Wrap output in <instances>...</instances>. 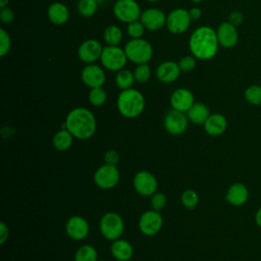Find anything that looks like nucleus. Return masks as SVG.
<instances>
[{
  "label": "nucleus",
  "instance_id": "35",
  "mask_svg": "<svg viewBox=\"0 0 261 261\" xmlns=\"http://www.w3.org/2000/svg\"><path fill=\"white\" fill-rule=\"evenodd\" d=\"M166 203H167V198L161 192H156L151 196L150 206H151V209L153 210L161 211L166 206Z\"/></svg>",
  "mask_w": 261,
  "mask_h": 261
},
{
  "label": "nucleus",
  "instance_id": "10",
  "mask_svg": "<svg viewBox=\"0 0 261 261\" xmlns=\"http://www.w3.org/2000/svg\"><path fill=\"white\" fill-rule=\"evenodd\" d=\"M189 118L186 112L170 109L163 118V126L165 130L172 136L182 135L189 126Z\"/></svg>",
  "mask_w": 261,
  "mask_h": 261
},
{
  "label": "nucleus",
  "instance_id": "24",
  "mask_svg": "<svg viewBox=\"0 0 261 261\" xmlns=\"http://www.w3.org/2000/svg\"><path fill=\"white\" fill-rule=\"evenodd\" d=\"M189 120L194 124H204L210 115L209 108L201 102H195L193 106L186 112Z\"/></svg>",
  "mask_w": 261,
  "mask_h": 261
},
{
  "label": "nucleus",
  "instance_id": "17",
  "mask_svg": "<svg viewBox=\"0 0 261 261\" xmlns=\"http://www.w3.org/2000/svg\"><path fill=\"white\" fill-rule=\"evenodd\" d=\"M170 105L172 109L187 112L195 103L193 93L186 88H178L170 95Z\"/></svg>",
  "mask_w": 261,
  "mask_h": 261
},
{
  "label": "nucleus",
  "instance_id": "18",
  "mask_svg": "<svg viewBox=\"0 0 261 261\" xmlns=\"http://www.w3.org/2000/svg\"><path fill=\"white\" fill-rule=\"evenodd\" d=\"M180 71L181 70L177 62L167 60L158 65L156 69V76L158 81L163 84H171L178 79Z\"/></svg>",
  "mask_w": 261,
  "mask_h": 261
},
{
  "label": "nucleus",
  "instance_id": "9",
  "mask_svg": "<svg viewBox=\"0 0 261 261\" xmlns=\"http://www.w3.org/2000/svg\"><path fill=\"white\" fill-rule=\"evenodd\" d=\"M138 226L144 236H156L163 226V217L160 211L150 209L143 212L139 218Z\"/></svg>",
  "mask_w": 261,
  "mask_h": 261
},
{
  "label": "nucleus",
  "instance_id": "29",
  "mask_svg": "<svg viewBox=\"0 0 261 261\" xmlns=\"http://www.w3.org/2000/svg\"><path fill=\"white\" fill-rule=\"evenodd\" d=\"M76 10L83 17H92L98 10L97 0H79Z\"/></svg>",
  "mask_w": 261,
  "mask_h": 261
},
{
  "label": "nucleus",
  "instance_id": "45",
  "mask_svg": "<svg viewBox=\"0 0 261 261\" xmlns=\"http://www.w3.org/2000/svg\"><path fill=\"white\" fill-rule=\"evenodd\" d=\"M192 2H195V3H199V2H202L203 0H191Z\"/></svg>",
  "mask_w": 261,
  "mask_h": 261
},
{
  "label": "nucleus",
  "instance_id": "11",
  "mask_svg": "<svg viewBox=\"0 0 261 261\" xmlns=\"http://www.w3.org/2000/svg\"><path fill=\"white\" fill-rule=\"evenodd\" d=\"M135 191L143 197H151L157 192L158 181L156 176L148 170L138 171L133 178Z\"/></svg>",
  "mask_w": 261,
  "mask_h": 261
},
{
  "label": "nucleus",
  "instance_id": "26",
  "mask_svg": "<svg viewBox=\"0 0 261 261\" xmlns=\"http://www.w3.org/2000/svg\"><path fill=\"white\" fill-rule=\"evenodd\" d=\"M98 252L92 245H83L74 253L73 261H97Z\"/></svg>",
  "mask_w": 261,
  "mask_h": 261
},
{
  "label": "nucleus",
  "instance_id": "36",
  "mask_svg": "<svg viewBox=\"0 0 261 261\" xmlns=\"http://www.w3.org/2000/svg\"><path fill=\"white\" fill-rule=\"evenodd\" d=\"M11 48V39L9 34L3 29H0V56L4 57Z\"/></svg>",
  "mask_w": 261,
  "mask_h": 261
},
{
  "label": "nucleus",
  "instance_id": "12",
  "mask_svg": "<svg viewBox=\"0 0 261 261\" xmlns=\"http://www.w3.org/2000/svg\"><path fill=\"white\" fill-rule=\"evenodd\" d=\"M191 16L185 8H175L166 16V28L173 35L184 34L191 24Z\"/></svg>",
  "mask_w": 261,
  "mask_h": 261
},
{
  "label": "nucleus",
  "instance_id": "2",
  "mask_svg": "<svg viewBox=\"0 0 261 261\" xmlns=\"http://www.w3.org/2000/svg\"><path fill=\"white\" fill-rule=\"evenodd\" d=\"M216 31L210 27L196 29L189 40V49L194 57L200 60H209L215 56L218 49Z\"/></svg>",
  "mask_w": 261,
  "mask_h": 261
},
{
  "label": "nucleus",
  "instance_id": "7",
  "mask_svg": "<svg viewBox=\"0 0 261 261\" xmlns=\"http://www.w3.org/2000/svg\"><path fill=\"white\" fill-rule=\"evenodd\" d=\"M94 184L102 190L115 188L120 180V172L116 165L102 164L94 172Z\"/></svg>",
  "mask_w": 261,
  "mask_h": 261
},
{
  "label": "nucleus",
  "instance_id": "32",
  "mask_svg": "<svg viewBox=\"0 0 261 261\" xmlns=\"http://www.w3.org/2000/svg\"><path fill=\"white\" fill-rule=\"evenodd\" d=\"M151 74H152L151 67L148 65V63L138 64V66L135 68V71H134L135 80L140 84L147 83L150 80Z\"/></svg>",
  "mask_w": 261,
  "mask_h": 261
},
{
  "label": "nucleus",
  "instance_id": "38",
  "mask_svg": "<svg viewBox=\"0 0 261 261\" xmlns=\"http://www.w3.org/2000/svg\"><path fill=\"white\" fill-rule=\"evenodd\" d=\"M14 17H15L14 11L11 8H9L8 6L0 9V21L3 24H5V25L10 24L14 20Z\"/></svg>",
  "mask_w": 261,
  "mask_h": 261
},
{
  "label": "nucleus",
  "instance_id": "23",
  "mask_svg": "<svg viewBox=\"0 0 261 261\" xmlns=\"http://www.w3.org/2000/svg\"><path fill=\"white\" fill-rule=\"evenodd\" d=\"M48 19L55 25H62L69 18V10L62 2H54L47 9Z\"/></svg>",
  "mask_w": 261,
  "mask_h": 261
},
{
  "label": "nucleus",
  "instance_id": "28",
  "mask_svg": "<svg viewBox=\"0 0 261 261\" xmlns=\"http://www.w3.org/2000/svg\"><path fill=\"white\" fill-rule=\"evenodd\" d=\"M114 81L116 86L122 91V90L130 89L136 80H135L134 72H132L126 68H122L116 72Z\"/></svg>",
  "mask_w": 261,
  "mask_h": 261
},
{
  "label": "nucleus",
  "instance_id": "44",
  "mask_svg": "<svg viewBox=\"0 0 261 261\" xmlns=\"http://www.w3.org/2000/svg\"><path fill=\"white\" fill-rule=\"evenodd\" d=\"M8 3H9V0H0V9L6 7Z\"/></svg>",
  "mask_w": 261,
  "mask_h": 261
},
{
  "label": "nucleus",
  "instance_id": "30",
  "mask_svg": "<svg viewBox=\"0 0 261 261\" xmlns=\"http://www.w3.org/2000/svg\"><path fill=\"white\" fill-rule=\"evenodd\" d=\"M180 202L186 209L193 210L199 204V195L195 190H192V189L185 190L180 195Z\"/></svg>",
  "mask_w": 261,
  "mask_h": 261
},
{
  "label": "nucleus",
  "instance_id": "8",
  "mask_svg": "<svg viewBox=\"0 0 261 261\" xmlns=\"http://www.w3.org/2000/svg\"><path fill=\"white\" fill-rule=\"evenodd\" d=\"M141 13V7L136 0H117L113 6L114 16L126 24L139 20Z\"/></svg>",
  "mask_w": 261,
  "mask_h": 261
},
{
  "label": "nucleus",
  "instance_id": "21",
  "mask_svg": "<svg viewBox=\"0 0 261 261\" xmlns=\"http://www.w3.org/2000/svg\"><path fill=\"white\" fill-rule=\"evenodd\" d=\"M204 130L211 137H218L224 134L227 128V120L223 114L212 113L205 121Z\"/></svg>",
  "mask_w": 261,
  "mask_h": 261
},
{
  "label": "nucleus",
  "instance_id": "31",
  "mask_svg": "<svg viewBox=\"0 0 261 261\" xmlns=\"http://www.w3.org/2000/svg\"><path fill=\"white\" fill-rule=\"evenodd\" d=\"M89 102L95 106V107H100L104 105V103L107 100V94L106 91L102 87L98 88H93L90 90L89 95H88Z\"/></svg>",
  "mask_w": 261,
  "mask_h": 261
},
{
  "label": "nucleus",
  "instance_id": "6",
  "mask_svg": "<svg viewBox=\"0 0 261 261\" xmlns=\"http://www.w3.org/2000/svg\"><path fill=\"white\" fill-rule=\"evenodd\" d=\"M101 64L104 68L117 72L118 70L124 68L127 57L124 52V49L119 46H105L100 57Z\"/></svg>",
  "mask_w": 261,
  "mask_h": 261
},
{
  "label": "nucleus",
  "instance_id": "13",
  "mask_svg": "<svg viewBox=\"0 0 261 261\" xmlns=\"http://www.w3.org/2000/svg\"><path fill=\"white\" fill-rule=\"evenodd\" d=\"M65 232L73 241H83L90 232V224L85 217L73 215L65 223Z\"/></svg>",
  "mask_w": 261,
  "mask_h": 261
},
{
  "label": "nucleus",
  "instance_id": "37",
  "mask_svg": "<svg viewBox=\"0 0 261 261\" xmlns=\"http://www.w3.org/2000/svg\"><path fill=\"white\" fill-rule=\"evenodd\" d=\"M196 57H194L193 55H186V56H182L179 61L177 62L178 63V66L180 68L181 71L184 72H189V71H192L196 65H197V61H196Z\"/></svg>",
  "mask_w": 261,
  "mask_h": 261
},
{
  "label": "nucleus",
  "instance_id": "14",
  "mask_svg": "<svg viewBox=\"0 0 261 261\" xmlns=\"http://www.w3.org/2000/svg\"><path fill=\"white\" fill-rule=\"evenodd\" d=\"M103 51V46L101 43L95 39L85 40L77 49V57L81 61L90 64L95 63L100 60Z\"/></svg>",
  "mask_w": 261,
  "mask_h": 261
},
{
  "label": "nucleus",
  "instance_id": "42",
  "mask_svg": "<svg viewBox=\"0 0 261 261\" xmlns=\"http://www.w3.org/2000/svg\"><path fill=\"white\" fill-rule=\"evenodd\" d=\"M189 13H190V16L192 18V20H197L199 19L201 16H202V10L198 7H193L189 10Z\"/></svg>",
  "mask_w": 261,
  "mask_h": 261
},
{
  "label": "nucleus",
  "instance_id": "1",
  "mask_svg": "<svg viewBox=\"0 0 261 261\" xmlns=\"http://www.w3.org/2000/svg\"><path fill=\"white\" fill-rule=\"evenodd\" d=\"M63 127L68 129L74 139L86 141L96 133L97 121L90 109L75 107L67 113Z\"/></svg>",
  "mask_w": 261,
  "mask_h": 261
},
{
  "label": "nucleus",
  "instance_id": "5",
  "mask_svg": "<svg viewBox=\"0 0 261 261\" xmlns=\"http://www.w3.org/2000/svg\"><path fill=\"white\" fill-rule=\"evenodd\" d=\"M99 228L103 238L113 242L121 238L124 231V222L118 213L110 211L101 217Z\"/></svg>",
  "mask_w": 261,
  "mask_h": 261
},
{
  "label": "nucleus",
  "instance_id": "46",
  "mask_svg": "<svg viewBox=\"0 0 261 261\" xmlns=\"http://www.w3.org/2000/svg\"><path fill=\"white\" fill-rule=\"evenodd\" d=\"M146 1H148V2H151V3H153V2H157V1H159V0H146Z\"/></svg>",
  "mask_w": 261,
  "mask_h": 261
},
{
  "label": "nucleus",
  "instance_id": "3",
  "mask_svg": "<svg viewBox=\"0 0 261 261\" xmlns=\"http://www.w3.org/2000/svg\"><path fill=\"white\" fill-rule=\"evenodd\" d=\"M118 112L125 118H136L140 116L146 106L144 95L136 89L122 90L116 101Z\"/></svg>",
  "mask_w": 261,
  "mask_h": 261
},
{
  "label": "nucleus",
  "instance_id": "41",
  "mask_svg": "<svg viewBox=\"0 0 261 261\" xmlns=\"http://www.w3.org/2000/svg\"><path fill=\"white\" fill-rule=\"evenodd\" d=\"M228 20L230 23H232L233 25H239L242 23L243 21V14L239 11H232L229 16H228Z\"/></svg>",
  "mask_w": 261,
  "mask_h": 261
},
{
  "label": "nucleus",
  "instance_id": "4",
  "mask_svg": "<svg viewBox=\"0 0 261 261\" xmlns=\"http://www.w3.org/2000/svg\"><path fill=\"white\" fill-rule=\"evenodd\" d=\"M127 60L136 63H148L153 56V47L145 39H130L124 46Z\"/></svg>",
  "mask_w": 261,
  "mask_h": 261
},
{
  "label": "nucleus",
  "instance_id": "40",
  "mask_svg": "<svg viewBox=\"0 0 261 261\" xmlns=\"http://www.w3.org/2000/svg\"><path fill=\"white\" fill-rule=\"evenodd\" d=\"M8 237H9L8 225L4 221H1L0 222V244L3 245L7 241Z\"/></svg>",
  "mask_w": 261,
  "mask_h": 261
},
{
  "label": "nucleus",
  "instance_id": "25",
  "mask_svg": "<svg viewBox=\"0 0 261 261\" xmlns=\"http://www.w3.org/2000/svg\"><path fill=\"white\" fill-rule=\"evenodd\" d=\"M73 139L74 138L70 132L65 127H62L54 134L52 138V145L55 150L59 152H65L72 146Z\"/></svg>",
  "mask_w": 261,
  "mask_h": 261
},
{
  "label": "nucleus",
  "instance_id": "15",
  "mask_svg": "<svg viewBox=\"0 0 261 261\" xmlns=\"http://www.w3.org/2000/svg\"><path fill=\"white\" fill-rule=\"evenodd\" d=\"M82 82L90 89L102 87L106 82V74L103 68L95 63L86 65L81 71Z\"/></svg>",
  "mask_w": 261,
  "mask_h": 261
},
{
  "label": "nucleus",
  "instance_id": "22",
  "mask_svg": "<svg viewBox=\"0 0 261 261\" xmlns=\"http://www.w3.org/2000/svg\"><path fill=\"white\" fill-rule=\"evenodd\" d=\"M110 253L117 261H129L134 256V247L128 241L120 238L111 243Z\"/></svg>",
  "mask_w": 261,
  "mask_h": 261
},
{
  "label": "nucleus",
  "instance_id": "20",
  "mask_svg": "<svg viewBox=\"0 0 261 261\" xmlns=\"http://www.w3.org/2000/svg\"><path fill=\"white\" fill-rule=\"evenodd\" d=\"M249 198V190L242 182L232 184L226 191L225 201L232 206L244 205Z\"/></svg>",
  "mask_w": 261,
  "mask_h": 261
},
{
  "label": "nucleus",
  "instance_id": "16",
  "mask_svg": "<svg viewBox=\"0 0 261 261\" xmlns=\"http://www.w3.org/2000/svg\"><path fill=\"white\" fill-rule=\"evenodd\" d=\"M166 16L161 9L151 7L142 11L140 20L146 30L158 31L166 25Z\"/></svg>",
  "mask_w": 261,
  "mask_h": 261
},
{
  "label": "nucleus",
  "instance_id": "39",
  "mask_svg": "<svg viewBox=\"0 0 261 261\" xmlns=\"http://www.w3.org/2000/svg\"><path fill=\"white\" fill-rule=\"evenodd\" d=\"M103 161L105 164H108V165H117V163L119 162L118 152L114 149L107 150L103 155Z\"/></svg>",
  "mask_w": 261,
  "mask_h": 261
},
{
  "label": "nucleus",
  "instance_id": "47",
  "mask_svg": "<svg viewBox=\"0 0 261 261\" xmlns=\"http://www.w3.org/2000/svg\"><path fill=\"white\" fill-rule=\"evenodd\" d=\"M97 261H105V260H102V259H98Z\"/></svg>",
  "mask_w": 261,
  "mask_h": 261
},
{
  "label": "nucleus",
  "instance_id": "33",
  "mask_svg": "<svg viewBox=\"0 0 261 261\" xmlns=\"http://www.w3.org/2000/svg\"><path fill=\"white\" fill-rule=\"evenodd\" d=\"M245 99L252 105H261V86L248 87L245 91Z\"/></svg>",
  "mask_w": 261,
  "mask_h": 261
},
{
  "label": "nucleus",
  "instance_id": "27",
  "mask_svg": "<svg viewBox=\"0 0 261 261\" xmlns=\"http://www.w3.org/2000/svg\"><path fill=\"white\" fill-rule=\"evenodd\" d=\"M122 37L123 35L121 29L115 24L108 25L103 33V39L109 46H118L122 40Z\"/></svg>",
  "mask_w": 261,
  "mask_h": 261
},
{
  "label": "nucleus",
  "instance_id": "34",
  "mask_svg": "<svg viewBox=\"0 0 261 261\" xmlns=\"http://www.w3.org/2000/svg\"><path fill=\"white\" fill-rule=\"evenodd\" d=\"M146 28L141 22V20H135L126 25V33L130 39H140L143 37Z\"/></svg>",
  "mask_w": 261,
  "mask_h": 261
},
{
  "label": "nucleus",
  "instance_id": "43",
  "mask_svg": "<svg viewBox=\"0 0 261 261\" xmlns=\"http://www.w3.org/2000/svg\"><path fill=\"white\" fill-rule=\"evenodd\" d=\"M255 222L259 227H261V207L257 210L255 214Z\"/></svg>",
  "mask_w": 261,
  "mask_h": 261
},
{
  "label": "nucleus",
  "instance_id": "19",
  "mask_svg": "<svg viewBox=\"0 0 261 261\" xmlns=\"http://www.w3.org/2000/svg\"><path fill=\"white\" fill-rule=\"evenodd\" d=\"M216 35H217L219 45H221L224 48L233 47L237 44L239 39L236 25H233L229 21L222 22L221 24H219L216 31Z\"/></svg>",
  "mask_w": 261,
  "mask_h": 261
}]
</instances>
